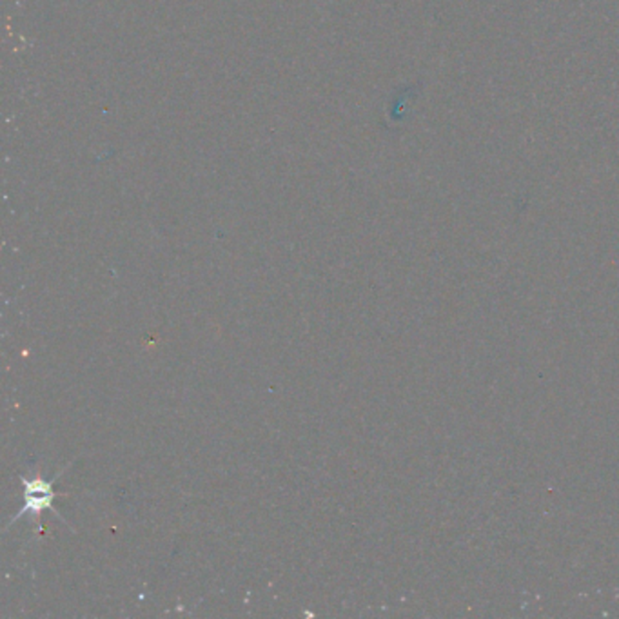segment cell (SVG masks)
Here are the masks:
<instances>
[{"instance_id":"cell-1","label":"cell","mask_w":619,"mask_h":619,"mask_svg":"<svg viewBox=\"0 0 619 619\" xmlns=\"http://www.w3.org/2000/svg\"><path fill=\"white\" fill-rule=\"evenodd\" d=\"M66 468L67 467H64L62 471H60V473L53 478V480H49V481L44 480V478H29V480H27V478L20 476V480H22V483H24V496H26L24 503L26 505H24L22 510H20L17 516L11 517L9 525H13L15 522H18V520H20L22 516H26V514L39 516V514H41L42 510H46V508H51V510H53V513L57 514V516L64 522L62 514L58 513V508H55V503H53L55 496H57L53 490V483L58 480V478H60V474H62Z\"/></svg>"}]
</instances>
